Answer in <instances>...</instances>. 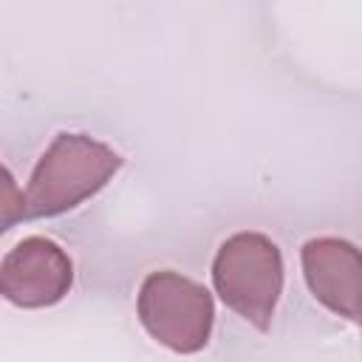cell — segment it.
<instances>
[{
	"label": "cell",
	"instance_id": "6da1fadb",
	"mask_svg": "<svg viewBox=\"0 0 362 362\" xmlns=\"http://www.w3.org/2000/svg\"><path fill=\"white\" fill-rule=\"evenodd\" d=\"M119 167L122 156L113 147L85 133H59L40 156L17 201L3 198V229L14 221L54 218L79 206L85 198L96 195Z\"/></svg>",
	"mask_w": 362,
	"mask_h": 362
},
{
	"label": "cell",
	"instance_id": "7a4b0ae2",
	"mask_svg": "<svg viewBox=\"0 0 362 362\" xmlns=\"http://www.w3.org/2000/svg\"><path fill=\"white\" fill-rule=\"evenodd\" d=\"M212 283L232 311L257 331H266L283 291V257L277 243L260 232L226 238L212 260Z\"/></svg>",
	"mask_w": 362,
	"mask_h": 362
},
{
	"label": "cell",
	"instance_id": "3957f363",
	"mask_svg": "<svg viewBox=\"0 0 362 362\" xmlns=\"http://www.w3.org/2000/svg\"><path fill=\"white\" fill-rule=\"evenodd\" d=\"M136 308L144 331L175 354H195L209 342L215 320L212 297L201 283L178 272L147 274Z\"/></svg>",
	"mask_w": 362,
	"mask_h": 362
},
{
	"label": "cell",
	"instance_id": "277c9868",
	"mask_svg": "<svg viewBox=\"0 0 362 362\" xmlns=\"http://www.w3.org/2000/svg\"><path fill=\"white\" fill-rule=\"evenodd\" d=\"M74 283V263L62 246L48 238H23L0 263V291L20 308H45L59 303Z\"/></svg>",
	"mask_w": 362,
	"mask_h": 362
},
{
	"label": "cell",
	"instance_id": "5b68a950",
	"mask_svg": "<svg viewBox=\"0 0 362 362\" xmlns=\"http://www.w3.org/2000/svg\"><path fill=\"white\" fill-rule=\"evenodd\" d=\"M300 257L311 294L328 311L362 322V252L342 238H314Z\"/></svg>",
	"mask_w": 362,
	"mask_h": 362
}]
</instances>
